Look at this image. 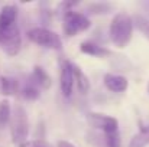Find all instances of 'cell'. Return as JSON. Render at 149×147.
Returning a JSON list of instances; mask_svg holds the SVG:
<instances>
[{"instance_id": "6da1fadb", "label": "cell", "mask_w": 149, "mask_h": 147, "mask_svg": "<svg viewBox=\"0 0 149 147\" xmlns=\"http://www.w3.org/2000/svg\"><path fill=\"white\" fill-rule=\"evenodd\" d=\"M17 13L19 10L16 4H4L0 10V46L10 56L17 55L22 48Z\"/></svg>"}, {"instance_id": "7a4b0ae2", "label": "cell", "mask_w": 149, "mask_h": 147, "mask_svg": "<svg viewBox=\"0 0 149 147\" xmlns=\"http://www.w3.org/2000/svg\"><path fill=\"white\" fill-rule=\"evenodd\" d=\"M132 32H133L132 17L126 13H117L110 23L109 29L110 41L117 48H125L132 39Z\"/></svg>"}, {"instance_id": "3957f363", "label": "cell", "mask_w": 149, "mask_h": 147, "mask_svg": "<svg viewBox=\"0 0 149 147\" xmlns=\"http://www.w3.org/2000/svg\"><path fill=\"white\" fill-rule=\"evenodd\" d=\"M29 133V123H28V114L22 105H16L13 110L12 115V123H10V134H12V141L20 147L23 143H26Z\"/></svg>"}, {"instance_id": "277c9868", "label": "cell", "mask_w": 149, "mask_h": 147, "mask_svg": "<svg viewBox=\"0 0 149 147\" xmlns=\"http://www.w3.org/2000/svg\"><path fill=\"white\" fill-rule=\"evenodd\" d=\"M90 26H91L90 19L86 14L74 12V10L68 12L62 17V29L67 36H75L77 33L87 30Z\"/></svg>"}, {"instance_id": "5b68a950", "label": "cell", "mask_w": 149, "mask_h": 147, "mask_svg": "<svg viewBox=\"0 0 149 147\" xmlns=\"http://www.w3.org/2000/svg\"><path fill=\"white\" fill-rule=\"evenodd\" d=\"M28 38L31 42L44 46L48 49H61L62 48V42L59 39V36L47 28H33L28 32Z\"/></svg>"}, {"instance_id": "8992f818", "label": "cell", "mask_w": 149, "mask_h": 147, "mask_svg": "<svg viewBox=\"0 0 149 147\" xmlns=\"http://www.w3.org/2000/svg\"><path fill=\"white\" fill-rule=\"evenodd\" d=\"M87 123L96 128V130H101L103 133H111V131H117V120L104 114H99V112H88L87 114Z\"/></svg>"}, {"instance_id": "52a82bcc", "label": "cell", "mask_w": 149, "mask_h": 147, "mask_svg": "<svg viewBox=\"0 0 149 147\" xmlns=\"http://www.w3.org/2000/svg\"><path fill=\"white\" fill-rule=\"evenodd\" d=\"M75 78H74V72H72V66L71 62L67 59H62L61 62V91L65 97H70L72 94V87H74Z\"/></svg>"}, {"instance_id": "ba28073f", "label": "cell", "mask_w": 149, "mask_h": 147, "mask_svg": "<svg viewBox=\"0 0 149 147\" xmlns=\"http://www.w3.org/2000/svg\"><path fill=\"white\" fill-rule=\"evenodd\" d=\"M104 85L107 90L111 92H123L127 90V79L122 75H114V74H106L103 77Z\"/></svg>"}, {"instance_id": "9c48e42d", "label": "cell", "mask_w": 149, "mask_h": 147, "mask_svg": "<svg viewBox=\"0 0 149 147\" xmlns=\"http://www.w3.org/2000/svg\"><path fill=\"white\" fill-rule=\"evenodd\" d=\"M71 66H72V72H74V78H75V84L78 87V91L81 94H87L90 91V81L87 78V75L80 69V66L74 62H71Z\"/></svg>"}, {"instance_id": "30bf717a", "label": "cell", "mask_w": 149, "mask_h": 147, "mask_svg": "<svg viewBox=\"0 0 149 147\" xmlns=\"http://www.w3.org/2000/svg\"><path fill=\"white\" fill-rule=\"evenodd\" d=\"M29 78H31V79H32V81H33L41 90H48V88L51 87L49 75H48V74L45 72V69L41 68V66H35Z\"/></svg>"}, {"instance_id": "8fae6325", "label": "cell", "mask_w": 149, "mask_h": 147, "mask_svg": "<svg viewBox=\"0 0 149 147\" xmlns=\"http://www.w3.org/2000/svg\"><path fill=\"white\" fill-rule=\"evenodd\" d=\"M80 50L83 53H87V55H91V56H96V58H100V56H107L110 52L109 49L100 46L99 43H94V42H83L80 45Z\"/></svg>"}, {"instance_id": "7c38bea8", "label": "cell", "mask_w": 149, "mask_h": 147, "mask_svg": "<svg viewBox=\"0 0 149 147\" xmlns=\"http://www.w3.org/2000/svg\"><path fill=\"white\" fill-rule=\"evenodd\" d=\"M0 91L4 95H15L19 91V82L17 79L12 77H1L0 78Z\"/></svg>"}, {"instance_id": "4fadbf2b", "label": "cell", "mask_w": 149, "mask_h": 147, "mask_svg": "<svg viewBox=\"0 0 149 147\" xmlns=\"http://www.w3.org/2000/svg\"><path fill=\"white\" fill-rule=\"evenodd\" d=\"M148 144H149V124L141 127L139 133H136L133 136V139L130 140L129 147H146Z\"/></svg>"}, {"instance_id": "5bb4252c", "label": "cell", "mask_w": 149, "mask_h": 147, "mask_svg": "<svg viewBox=\"0 0 149 147\" xmlns=\"http://www.w3.org/2000/svg\"><path fill=\"white\" fill-rule=\"evenodd\" d=\"M39 87L29 78V81L23 85V88H22V95L25 99H29V101H33V99H36V98H39L41 95V92H39Z\"/></svg>"}, {"instance_id": "9a60e30c", "label": "cell", "mask_w": 149, "mask_h": 147, "mask_svg": "<svg viewBox=\"0 0 149 147\" xmlns=\"http://www.w3.org/2000/svg\"><path fill=\"white\" fill-rule=\"evenodd\" d=\"M114 9V4L111 3H104V1H99V3H91L87 6L88 13L91 14H107Z\"/></svg>"}, {"instance_id": "2e32d148", "label": "cell", "mask_w": 149, "mask_h": 147, "mask_svg": "<svg viewBox=\"0 0 149 147\" xmlns=\"http://www.w3.org/2000/svg\"><path fill=\"white\" fill-rule=\"evenodd\" d=\"M132 20H133V26H135L138 30H141V32L145 35V38L149 39V19H146V17L142 16V14H135V16L132 17Z\"/></svg>"}, {"instance_id": "e0dca14e", "label": "cell", "mask_w": 149, "mask_h": 147, "mask_svg": "<svg viewBox=\"0 0 149 147\" xmlns=\"http://www.w3.org/2000/svg\"><path fill=\"white\" fill-rule=\"evenodd\" d=\"M10 120V104L7 99L0 102V128H4Z\"/></svg>"}, {"instance_id": "ac0fdd59", "label": "cell", "mask_w": 149, "mask_h": 147, "mask_svg": "<svg viewBox=\"0 0 149 147\" xmlns=\"http://www.w3.org/2000/svg\"><path fill=\"white\" fill-rule=\"evenodd\" d=\"M104 136H106V144H107V147H120L119 130L117 131H111V133H104Z\"/></svg>"}, {"instance_id": "d6986e66", "label": "cell", "mask_w": 149, "mask_h": 147, "mask_svg": "<svg viewBox=\"0 0 149 147\" xmlns=\"http://www.w3.org/2000/svg\"><path fill=\"white\" fill-rule=\"evenodd\" d=\"M20 147H51V146L44 140H32V141L23 143Z\"/></svg>"}, {"instance_id": "ffe728a7", "label": "cell", "mask_w": 149, "mask_h": 147, "mask_svg": "<svg viewBox=\"0 0 149 147\" xmlns=\"http://www.w3.org/2000/svg\"><path fill=\"white\" fill-rule=\"evenodd\" d=\"M56 146H58V147H75V146H72L71 143H68V141H64V140L58 141V143H56Z\"/></svg>"}, {"instance_id": "44dd1931", "label": "cell", "mask_w": 149, "mask_h": 147, "mask_svg": "<svg viewBox=\"0 0 149 147\" xmlns=\"http://www.w3.org/2000/svg\"><path fill=\"white\" fill-rule=\"evenodd\" d=\"M148 91H149V87H148Z\"/></svg>"}]
</instances>
